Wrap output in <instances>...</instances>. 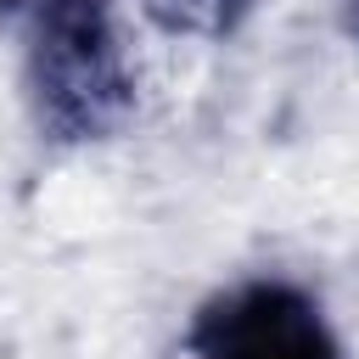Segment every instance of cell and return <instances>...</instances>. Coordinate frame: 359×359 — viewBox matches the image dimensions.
Listing matches in <instances>:
<instances>
[{
    "label": "cell",
    "mask_w": 359,
    "mask_h": 359,
    "mask_svg": "<svg viewBox=\"0 0 359 359\" xmlns=\"http://www.w3.org/2000/svg\"><path fill=\"white\" fill-rule=\"evenodd\" d=\"M28 101L50 140L90 146L135 112V79L112 34V0L28 6Z\"/></svg>",
    "instance_id": "6da1fadb"
},
{
    "label": "cell",
    "mask_w": 359,
    "mask_h": 359,
    "mask_svg": "<svg viewBox=\"0 0 359 359\" xmlns=\"http://www.w3.org/2000/svg\"><path fill=\"white\" fill-rule=\"evenodd\" d=\"M353 34H359V0H353Z\"/></svg>",
    "instance_id": "277c9868"
},
{
    "label": "cell",
    "mask_w": 359,
    "mask_h": 359,
    "mask_svg": "<svg viewBox=\"0 0 359 359\" xmlns=\"http://www.w3.org/2000/svg\"><path fill=\"white\" fill-rule=\"evenodd\" d=\"M191 359H342L320 303L286 280H247L208 297L185 331Z\"/></svg>",
    "instance_id": "7a4b0ae2"
},
{
    "label": "cell",
    "mask_w": 359,
    "mask_h": 359,
    "mask_svg": "<svg viewBox=\"0 0 359 359\" xmlns=\"http://www.w3.org/2000/svg\"><path fill=\"white\" fill-rule=\"evenodd\" d=\"M252 11V0H151V17L174 34H202V39H224L241 28V17Z\"/></svg>",
    "instance_id": "3957f363"
}]
</instances>
